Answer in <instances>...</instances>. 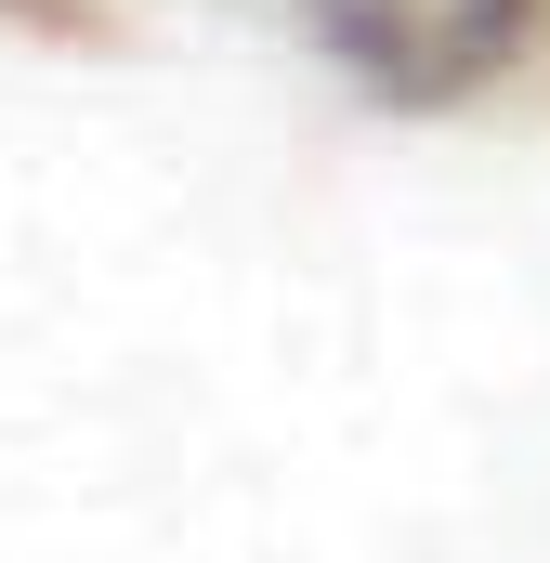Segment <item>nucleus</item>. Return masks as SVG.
<instances>
[{"mask_svg":"<svg viewBox=\"0 0 550 563\" xmlns=\"http://www.w3.org/2000/svg\"><path fill=\"white\" fill-rule=\"evenodd\" d=\"M301 13L381 106H459L538 40V0H301Z\"/></svg>","mask_w":550,"mask_h":563,"instance_id":"f257e3e1","label":"nucleus"}]
</instances>
